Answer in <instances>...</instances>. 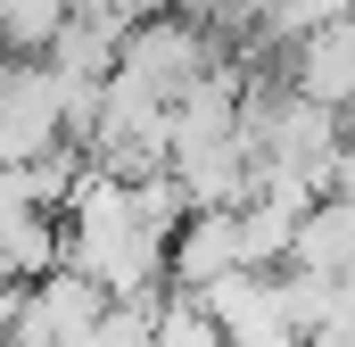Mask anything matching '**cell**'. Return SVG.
Returning a JSON list of instances; mask_svg holds the SVG:
<instances>
[{
    "mask_svg": "<svg viewBox=\"0 0 355 347\" xmlns=\"http://www.w3.org/2000/svg\"><path fill=\"white\" fill-rule=\"evenodd\" d=\"M240 257V207H190L174 232V248H166V273H174V289H207L215 273H232Z\"/></svg>",
    "mask_w": 355,
    "mask_h": 347,
    "instance_id": "1",
    "label": "cell"
},
{
    "mask_svg": "<svg viewBox=\"0 0 355 347\" xmlns=\"http://www.w3.org/2000/svg\"><path fill=\"white\" fill-rule=\"evenodd\" d=\"M198 298L215 306V323H223L232 339H248V331L281 323V273H272V264H232V273H215Z\"/></svg>",
    "mask_w": 355,
    "mask_h": 347,
    "instance_id": "2",
    "label": "cell"
},
{
    "mask_svg": "<svg viewBox=\"0 0 355 347\" xmlns=\"http://www.w3.org/2000/svg\"><path fill=\"white\" fill-rule=\"evenodd\" d=\"M157 347H232V331L215 323V306L198 289H166L157 298Z\"/></svg>",
    "mask_w": 355,
    "mask_h": 347,
    "instance_id": "3",
    "label": "cell"
},
{
    "mask_svg": "<svg viewBox=\"0 0 355 347\" xmlns=\"http://www.w3.org/2000/svg\"><path fill=\"white\" fill-rule=\"evenodd\" d=\"M67 17H75V0H0V42L8 50H50L67 33Z\"/></svg>",
    "mask_w": 355,
    "mask_h": 347,
    "instance_id": "4",
    "label": "cell"
}]
</instances>
